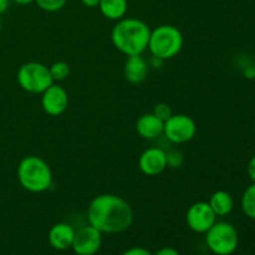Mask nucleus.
Wrapping results in <instances>:
<instances>
[{
	"instance_id": "obj_16",
	"label": "nucleus",
	"mask_w": 255,
	"mask_h": 255,
	"mask_svg": "<svg viewBox=\"0 0 255 255\" xmlns=\"http://www.w3.org/2000/svg\"><path fill=\"white\" fill-rule=\"evenodd\" d=\"M100 11L106 19L117 20L122 19L128 9V0H100Z\"/></svg>"
},
{
	"instance_id": "obj_6",
	"label": "nucleus",
	"mask_w": 255,
	"mask_h": 255,
	"mask_svg": "<svg viewBox=\"0 0 255 255\" xmlns=\"http://www.w3.org/2000/svg\"><path fill=\"white\" fill-rule=\"evenodd\" d=\"M16 80L19 86L30 94H42L54 84L49 66L37 61H30L21 65L17 70Z\"/></svg>"
},
{
	"instance_id": "obj_8",
	"label": "nucleus",
	"mask_w": 255,
	"mask_h": 255,
	"mask_svg": "<svg viewBox=\"0 0 255 255\" xmlns=\"http://www.w3.org/2000/svg\"><path fill=\"white\" fill-rule=\"evenodd\" d=\"M186 222L191 231L202 234L216 223L217 216L208 202H196L187 211Z\"/></svg>"
},
{
	"instance_id": "obj_27",
	"label": "nucleus",
	"mask_w": 255,
	"mask_h": 255,
	"mask_svg": "<svg viewBox=\"0 0 255 255\" xmlns=\"http://www.w3.org/2000/svg\"><path fill=\"white\" fill-rule=\"evenodd\" d=\"M244 75H246L247 79H255V69H254V66L247 67L246 71H244Z\"/></svg>"
},
{
	"instance_id": "obj_5",
	"label": "nucleus",
	"mask_w": 255,
	"mask_h": 255,
	"mask_svg": "<svg viewBox=\"0 0 255 255\" xmlns=\"http://www.w3.org/2000/svg\"><path fill=\"white\" fill-rule=\"evenodd\" d=\"M206 244L216 255H231L238 248V232L228 222H216L206 232Z\"/></svg>"
},
{
	"instance_id": "obj_2",
	"label": "nucleus",
	"mask_w": 255,
	"mask_h": 255,
	"mask_svg": "<svg viewBox=\"0 0 255 255\" xmlns=\"http://www.w3.org/2000/svg\"><path fill=\"white\" fill-rule=\"evenodd\" d=\"M151 29L137 17H122L117 20L111 31V41L119 51L126 56L142 55L148 47Z\"/></svg>"
},
{
	"instance_id": "obj_11",
	"label": "nucleus",
	"mask_w": 255,
	"mask_h": 255,
	"mask_svg": "<svg viewBox=\"0 0 255 255\" xmlns=\"http://www.w3.org/2000/svg\"><path fill=\"white\" fill-rule=\"evenodd\" d=\"M139 171L148 177L158 176L167 168L166 151L159 147L144 149L138 158Z\"/></svg>"
},
{
	"instance_id": "obj_19",
	"label": "nucleus",
	"mask_w": 255,
	"mask_h": 255,
	"mask_svg": "<svg viewBox=\"0 0 255 255\" xmlns=\"http://www.w3.org/2000/svg\"><path fill=\"white\" fill-rule=\"evenodd\" d=\"M67 0H35L37 6L47 12H55L61 10L66 5Z\"/></svg>"
},
{
	"instance_id": "obj_29",
	"label": "nucleus",
	"mask_w": 255,
	"mask_h": 255,
	"mask_svg": "<svg viewBox=\"0 0 255 255\" xmlns=\"http://www.w3.org/2000/svg\"><path fill=\"white\" fill-rule=\"evenodd\" d=\"M34 1L35 0H14V2H16L17 5H29Z\"/></svg>"
},
{
	"instance_id": "obj_10",
	"label": "nucleus",
	"mask_w": 255,
	"mask_h": 255,
	"mask_svg": "<svg viewBox=\"0 0 255 255\" xmlns=\"http://www.w3.org/2000/svg\"><path fill=\"white\" fill-rule=\"evenodd\" d=\"M69 106V95L62 86L52 84L41 94V107L49 116H60Z\"/></svg>"
},
{
	"instance_id": "obj_13",
	"label": "nucleus",
	"mask_w": 255,
	"mask_h": 255,
	"mask_svg": "<svg viewBox=\"0 0 255 255\" xmlns=\"http://www.w3.org/2000/svg\"><path fill=\"white\" fill-rule=\"evenodd\" d=\"M75 229L69 223H57L50 229L49 243L56 251H66L71 248L75 237Z\"/></svg>"
},
{
	"instance_id": "obj_18",
	"label": "nucleus",
	"mask_w": 255,
	"mask_h": 255,
	"mask_svg": "<svg viewBox=\"0 0 255 255\" xmlns=\"http://www.w3.org/2000/svg\"><path fill=\"white\" fill-rule=\"evenodd\" d=\"M50 75H51V79L54 82L64 81L65 79H67L70 75V66L67 62L65 61H56L52 65L49 66Z\"/></svg>"
},
{
	"instance_id": "obj_22",
	"label": "nucleus",
	"mask_w": 255,
	"mask_h": 255,
	"mask_svg": "<svg viewBox=\"0 0 255 255\" xmlns=\"http://www.w3.org/2000/svg\"><path fill=\"white\" fill-rule=\"evenodd\" d=\"M122 255H153L148 249L142 248V247H134V248L127 249L126 252H124Z\"/></svg>"
},
{
	"instance_id": "obj_9",
	"label": "nucleus",
	"mask_w": 255,
	"mask_h": 255,
	"mask_svg": "<svg viewBox=\"0 0 255 255\" xmlns=\"http://www.w3.org/2000/svg\"><path fill=\"white\" fill-rule=\"evenodd\" d=\"M102 244V233L91 224L81 227L75 232L72 251L76 255H95Z\"/></svg>"
},
{
	"instance_id": "obj_12",
	"label": "nucleus",
	"mask_w": 255,
	"mask_h": 255,
	"mask_svg": "<svg viewBox=\"0 0 255 255\" xmlns=\"http://www.w3.org/2000/svg\"><path fill=\"white\" fill-rule=\"evenodd\" d=\"M148 62L142 55H132L127 56L124 67V76L129 84H141L147 79L148 75Z\"/></svg>"
},
{
	"instance_id": "obj_3",
	"label": "nucleus",
	"mask_w": 255,
	"mask_h": 255,
	"mask_svg": "<svg viewBox=\"0 0 255 255\" xmlns=\"http://www.w3.org/2000/svg\"><path fill=\"white\" fill-rule=\"evenodd\" d=\"M17 181L30 193H42L52 184V172L46 161L37 156H26L16 169Z\"/></svg>"
},
{
	"instance_id": "obj_25",
	"label": "nucleus",
	"mask_w": 255,
	"mask_h": 255,
	"mask_svg": "<svg viewBox=\"0 0 255 255\" xmlns=\"http://www.w3.org/2000/svg\"><path fill=\"white\" fill-rule=\"evenodd\" d=\"M163 62H164V60L158 59V57L152 56L151 60H149V62H148V66L149 67H153V69H159V67H161L162 65H163Z\"/></svg>"
},
{
	"instance_id": "obj_7",
	"label": "nucleus",
	"mask_w": 255,
	"mask_h": 255,
	"mask_svg": "<svg viewBox=\"0 0 255 255\" xmlns=\"http://www.w3.org/2000/svg\"><path fill=\"white\" fill-rule=\"evenodd\" d=\"M197 132V125L188 115L173 114L164 121L163 134L174 144H183L193 139Z\"/></svg>"
},
{
	"instance_id": "obj_28",
	"label": "nucleus",
	"mask_w": 255,
	"mask_h": 255,
	"mask_svg": "<svg viewBox=\"0 0 255 255\" xmlns=\"http://www.w3.org/2000/svg\"><path fill=\"white\" fill-rule=\"evenodd\" d=\"M9 7V0H0V15L4 14Z\"/></svg>"
},
{
	"instance_id": "obj_23",
	"label": "nucleus",
	"mask_w": 255,
	"mask_h": 255,
	"mask_svg": "<svg viewBox=\"0 0 255 255\" xmlns=\"http://www.w3.org/2000/svg\"><path fill=\"white\" fill-rule=\"evenodd\" d=\"M247 171H248L249 178L252 179V182L255 183V156L252 157L251 161L248 162V167H247Z\"/></svg>"
},
{
	"instance_id": "obj_32",
	"label": "nucleus",
	"mask_w": 255,
	"mask_h": 255,
	"mask_svg": "<svg viewBox=\"0 0 255 255\" xmlns=\"http://www.w3.org/2000/svg\"><path fill=\"white\" fill-rule=\"evenodd\" d=\"M254 129H255V120H254Z\"/></svg>"
},
{
	"instance_id": "obj_4",
	"label": "nucleus",
	"mask_w": 255,
	"mask_h": 255,
	"mask_svg": "<svg viewBox=\"0 0 255 255\" xmlns=\"http://www.w3.org/2000/svg\"><path fill=\"white\" fill-rule=\"evenodd\" d=\"M183 34L173 25H159L151 30L148 47L152 56L162 60H169L177 56L183 47Z\"/></svg>"
},
{
	"instance_id": "obj_26",
	"label": "nucleus",
	"mask_w": 255,
	"mask_h": 255,
	"mask_svg": "<svg viewBox=\"0 0 255 255\" xmlns=\"http://www.w3.org/2000/svg\"><path fill=\"white\" fill-rule=\"evenodd\" d=\"M81 2L87 7H96L99 6L100 0H81Z\"/></svg>"
},
{
	"instance_id": "obj_30",
	"label": "nucleus",
	"mask_w": 255,
	"mask_h": 255,
	"mask_svg": "<svg viewBox=\"0 0 255 255\" xmlns=\"http://www.w3.org/2000/svg\"><path fill=\"white\" fill-rule=\"evenodd\" d=\"M0 30H1V19H0Z\"/></svg>"
},
{
	"instance_id": "obj_21",
	"label": "nucleus",
	"mask_w": 255,
	"mask_h": 255,
	"mask_svg": "<svg viewBox=\"0 0 255 255\" xmlns=\"http://www.w3.org/2000/svg\"><path fill=\"white\" fill-rule=\"evenodd\" d=\"M153 114L156 115L159 120H162V121L164 122L173 115V112H172L171 106H169L168 104H166V102H159V104H157L156 106L153 107Z\"/></svg>"
},
{
	"instance_id": "obj_31",
	"label": "nucleus",
	"mask_w": 255,
	"mask_h": 255,
	"mask_svg": "<svg viewBox=\"0 0 255 255\" xmlns=\"http://www.w3.org/2000/svg\"><path fill=\"white\" fill-rule=\"evenodd\" d=\"M253 66H254V69H255V57H254V62H253Z\"/></svg>"
},
{
	"instance_id": "obj_20",
	"label": "nucleus",
	"mask_w": 255,
	"mask_h": 255,
	"mask_svg": "<svg viewBox=\"0 0 255 255\" xmlns=\"http://www.w3.org/2000/svg\"><path fill=\"white\" fill-rule=\"evenodd\" d=\"M167 154V167L171 168H179L183 164V154L178 149H171V151L166 152Z\"/></svg>"
},
{
	"instance_id": "obj_15",
	"label": "nucleus",
	"mask_w": 255,
	"mask_h": 255,
	"mask_svg": "<svg viewBox=\"0 0 255 255\" xmlns=\"http://www.w3.org/2000/svg\"><path fill=\"white\" fill-rule=\"evenodd\" d=\"M209 206L217 217H226L233 211L234 201L227 191H217L209 198Z\"/></svg>"
},
{
	"instance_id": "obj_17",
	"label": "nucleus",
	"mask_w": 255,
	"mask_h": 255,
	"mask_svg": "<svg viewBox=\"0 0 255 255\" xmlns=\"http://www.w3.org/2000/svg\"><path fill=\"white\" fill-rule=\"evenodd\" d=\"M242 209L248 218L255 219V183H252L242 196Z\"/></svg>"
},
{
	"instance_id": "obj_1",
	"label": "nucleus",
	"mask_w": 255,
	"mask_h": 255,
	"mask_svg": "<svg viewBox=\"0 0 255 255\" xmlns=\"http://www.w3.org/2000/svg\"><path fill=\"white\" fill-rule=\"evenodd\" d=\"M87 221L101 233H122L131 227L133 211L128 202L117 194H99L87 208Z\"/></svg>"
},
{
	"instance_id": "obj_14",
	"label": "nucleus",
	"mask_w": 255,
	"mask_h": 255,
	"mask_svg": "<svg viewBox=\"0 0 255 255\" xmlns=\"http://www.w3.org/2000/svg\"><path fill=\"white\" fill-rule=\"evenodd\" d=\"M163 127L164 122L159 120L153 112L142 115L136 122L137 133L144 139H154L163 134Z\"/></svg>"
},
{
	"instance_id": "obj_24",
	"label": "nucleus",
	"mask_w": 255,
	"mask_h": 255,
	"mask_svg": "<svg viewBox=\"0 0 255 255\" xmlns=\"http://www.w3.org/2000/svg\"><path fill=\"white\" fill-rule=\"evenodd\" d=\"M154 255H181L177 249L171 248V247H166V248H162L159 249Z\"/></svg>"
}]
</instances>
